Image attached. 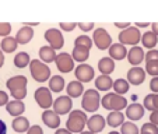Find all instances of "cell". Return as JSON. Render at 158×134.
I'll return each mask as SVG.
<instances>
[{
  "label": "cell",
  "instance_id": "cell-1",
  "mask_svg": "<svg viewBox=\"0 0 158 134\" xmlns=\"http://www.w3.org/2000/svg\"><path fill=\"white\" fill-rule=\"evenodd\" d=\"M27 84L28 80L25 75H14V77H10L7 80L6 85L13 98L23 101L27 96Z\"/></svg>",
  "mask_w": 158,
  "mask_h": 134
},
{
  "label": "cell",
  "instance_id": "cell-2",
  "mask_svg": "<svg viewBox=\"0 0 158 134\" xmlns=\"http://www.w3.org/2000/svg\"><path fill=\"white\" fill-rule=\"evenodd\" d=\"M87 122H88V117H87L85 112L83 110H72L67 117V122H66V128L70 130L73 134L74 133H81L84 131V127H87Z\"/></svg>",
  "mask_w": 158,
  "mask_h": 134
},
{
  "label": "cell",
  "instance_id": "cell-3",
  "mask_svg": "<svg viewBox=\"0 0 158 134\" xmlns=\"http://www.w3.org/2000/svg\"><path fill=\"white\" fill-rule=\"evenodd\" d=\"M101 105L106 110H123L127 108V99L116 92H109L101 99Z\"/></svg>",
  "mask_w": 158,
  "mask_h": 134
},
{
  "label": "cell",
  "instance_id": "cell-4",
  "mask_svg": "<svg viewBox=\"0 0 158 134\" xmlns=\"http://www.w3.org/2000/svg\"><path fill=\"white\" fill-rule=\"evenodd\" d=\"M30 73L32 75V78L38 83H45L46 80L51 78V69L48 67L46 63H44L42 60H31L30 63Z\"/></svg>",
  "mask_w": 158,
  "mask_h": 134
},
{
  "label": "cell",
  "instance_id": "cell-5",
  "mask_svg": "<svg viewBox=\"0 0 158 134\" xmlns=\"http://www.w3.org/2000/svg\"><path fill=\"white\" fill-rule=\"evenodd\" d=\"M101 105V96H99L98 89H87L83 94V101L81 106L85 112H97Z\"/></svg>",
  "mask_w": 158,
  "mask_h": 134
},
{
  "label": "cell",
  "instance_id": "cell-6",
  "mask_svg": "<svg viewBox=\"0 0 158 134\" xmlns=\"http://www.w3.org/2000/svg\"><path fill=\"white\" fill-rule=\"evenodd\" d=\"M141 35L143 34L140 32V30L137 27H131L130 25L126 30H122V32L119 34V41L123 45H133V46H136L141 41Z\"/></svg>",
  "mask_w": 158,
  "mask_h": 134
},
{
  "label": "cell",
  "instance_id": "cell-7",
  "mask_svg": "<svg viewBox=\"0 0 158 134\" xmlns=\"http://www.w3.org/2000/svg\"><path fill=\"white\" fill-rule=\"evenodd\" d=\"M35 101L38 104L39 108H42L44 110L49 109L51 106H53V99H52V91L46 87H39L35 89Z\"/></svg>",
  "mask_w": 158,
  "mask_h": 134
},
{
  "label": "cell",
  "instance_id": "cell-8",
  "mask_svg": "<svg viewBox=\"0 0 158 134\" xmlns=\"http://www.w3.org/2000/svg\"><path fill=\"white\" fill-rule=\"evenodd\" d=\"M93 42L99 51H105L109 49L112 45V36L108 34L105 28H97L93 34Z\"/></svg>",
  "mask_w": 158,
  "mask_h": 134
},
{
  "label": "cell",
  "instance_id": "cell-9",
  "mask_svg": "<svg viewBox=\"0 0 158 134\" xmlns=\"http://www.w3.org/2000/svg\"><path fill=\"white\" fill-rule=\"evenodd\" d=\"M45 39L49 43V46L57 51V49H62L64 46V38H63V34L60 30L57 28H49L46 32H45Z\"/></svg>",
  "mask_w": 158,
  "mask_h": 134
},
{
  "label": "cell",
  "instance_id": "cell-10",
  "mask_svg": "<svg viewBox=\"0 0 158 134\" xmlns=\"http://www.w3.org/2000/svg\"><path fill=\"white\" fill-rule=\"evenodd\" d=\"M56 66L57 70L60 73H70L76 69L74 67V59L72 55H69L67 52H62V53L56 55Z\"/></svg>",
  "mask_w": 158,
  "mask_h": 134
},
{
  "label": "cell",
  "instance_id": "cell-11",
  "mask_svg": "<svg viewBox=\"0 0 158 134\" xmlns=\"http://www.w3.org/2000/svg\"><path fill=\"white\" fill-rule=\"evenodd\" d=\"M74 75L81 83H89L94 78V75H95V71H94V69L89 64L81 63V64H78L74 69Z\"/></svg>",
  "mask_w": 158,
  "mask_h": 134
},
{
  "label": "cell",
  "instance_id": "cell-12",
  "mask_svg": "<svg viewBox=\"0 0 158 134\" xmlns=\"http://www.w3.org/2000/svg\"><path fill=\"white\" fill-rule=\"evenodd\" d=\"M73 101L69 95H62L59 98H56V101H53V110L59 115H67L72 112Z\"/></svg>",
  "mask_w": 158,
  "mask_h": 134
},
{
  "label": "cell",
  "instance_id": "cell-13",
  "mask_svg": "<svg viewBox=\"0 0 158 134\" xmlns=\"http://www.w3.org/2000/svg\"><path fill=\"white\" fill-rule=\"evenodd\" d=\"M127 81L131 84V85H140V84L144 83L146 80V70L141 69V67H131L127 71Z\"/></svg>",
  "mask_w": 158,
  "mask_h": 134
},
{
  "label": "cell",
  "instance_id": "cell-14",
  "mask_svg": "<svg viewBox=\"0 0 158 134\" xmlns=\"http://www.w3.org/2000/svg\"><path fill=\"white\" fill-rule=\"evenodd\" d=\"M105 126H106V120L104 119V116H101V115H93V116L88 119V122H87V127H88L89 131H93V133H101L102 130L105 128Z\"/></svg>",
  "mask_w": 158,
  "mask_h": 134
},
{
  "label": "cell",
  "instance_id": "cell-15",
  "mask_svg": "<svg viewBox=\"0 0 158 134\" xmlns=\"http://www.w3.org/2000/svg\"><path fill=\"white\" fill-rule=\"evenodd\" d=\"M42 122L48 126L49 128H59L60 116H59V113L55 112V110L46 109L45 112H42Z\"/></svg>",
  "mask_w": 158,
  "mask_h": 134
},
{
  "label": "cell",
  "instance_id": "cell-16",
  "mask_svg": "<svg viewBox=\"0 0 158 134\" xmlns=\"http://www.w3.org/2000/svg\"><path fill=\"white\" fill-rule=\"evenodd\" d=\"M144 105H140L137 102H134L131 105H127L126 108V116L131 120V122H137L144 116Z\"/></svg>",
  "mask_w": 158,
  "mask_h": 134
},
{
  "label": "cell",
  "instance_id": "cell-17",
  "mask_svg": "<svg viewBox=\"0 0 158 134\" xmlns=\"http://www.w3.org/2000/svg\"><path fill=\"white\" fill-rule=\"evenodd\" d=\"M144 59H146V55L141 46H133L127 52V60L131 66H139Z\"/></svg>",
  "mask_w": 158,
  "mask_h": 134
},
{
  "label": "cell",
  "instance_id": "cell-18",
  "mask_svg": "<svg viewBox=\"0 0 158 134\" xmlns=\"http://www.w3.org/2000/svg\"><path fill=\"white\" fill-rule=\"evenodd\" d=\"M127 49L123 43H112L109 48V56L114 60H123L125 57H127Z\"/></svg>",
  "mask_w": 158,
  "mask_h": 134
},
{
  "label": "cell",
  "instance_id": "cell-19",
  "mask_svg": "<svg viewBox=\"0 0 158 134\" xmlns=\"http://www.w3.org/2000/svg\"><path fill=\"white\" fill-rule=\"evenodd\" d=\"M6 110L9 112V115L17 117V116H21V115L24 113L25 105H24V102H23V101H18V99L9 101V104L6 105Z\"/></svg>",
  "mask_w": 158,
  "mask_h": 134
},
{
  "label": "cell",
  "instance_id": "cell-20",
  "mask_svg": "<svg viewBox=\"0 0 158 134\" xmlns=\"http://www.w3.org/2000/svg\"><path fill=\"white\" fill-rule=\"evenodd\" d=\"M66 91H67V95H69L70 98H78V96H81L84 94L83 83H81V81H78V80L70 81V83L67 84Z\"/></svg>",
  "mask_w": 158,
  "mask_h": 134
},
{
  "label": "cell",
  "instance_id": "cell-21",
  "mask_svg": "<svg viewBox=\"0 0 158 134\" xmlns=\"http://www.w3.org/2000/svg\"><path fill=\"white\" fill-rule=\"evenodd\" d=\"M32 36H34V30L31 27H28V25H24L23 28L18 30L17 35H15V39H17L18 45H25L32 39Z\"/></svg>",
  "mask_w": 158,
  "mask_h": 134
},
{
  "label": "cell",
  "instance_id": "cell-22",
  "mask_svg": "<svg viewBox=\"0 0 158 134\" xmlns=\"http://www.w3.org/2000/svg\"><path fill=\"white\" fill-rule=\"evenodd\" d=\"M98 69H99V71H101V74L109 75L110 73H114V70H115V62H114V59H112L110 56L102 57V59L98 62Z\"/></svg>",
  "mask_w": 158,
  "mask_h": 134
},
{
  "label": "cell",
  "instance_id": "cell-23",
  "mask_svg": "<svg viewBox=\"0 0 158 134\" xmlns=\"http://www.w3.org/2000/svg\"><path fill=\"white\" fill-rule=\"evenodd\" d=\"M125 123V116L120 110H112L106 117V124H109L110 127H119Z\"/></svg>",
  "mask_w": 158,
  "mask_h": 134
},
{
  "label": "cell",
  "instance_id": "cell-24",
  "mask_svg": "<svg viewBox=\"0 0 158 134\" xmlns=\"http://www.w3.org/2000/svg\"><path fill=\"white\" fill-rule=\"evenodd\" d=\"M141 43L147 49H154L158 43V35L154 31H147L146 34L141 35Z\"/></svg>",
  "mask_w": 158,
  "mask_h": 134
},
{
  "label": "cell",
  "instance_id": "cell-25",
  "mask_svg": "<svg viewBox=\"0 0 158 134\" xmlns=\"http://www.w3.org/2000/svg\"><path fill=\"white\" fill-rule=\"evenodd\" d=\"M30 122H28L27 117L24 116H17L13 120V130L15 133H27L30 130Z\"/></svg>",
  "mask_w": 158,
  "mask_h": 134
},
{
  "label": "cell",
  "instance_id": "cell-26",
  "mask_svg": "<svg viewBox=\"0 0 158 134\" xmlns=\"http://www.w3.org/2000/svg\"><path fill=\"white\" fill-rule=\"evenodd\" d=\"M95 87L98 91H109L114 87V81L109 75L101 74L98 78H95Z\"/></svg>",
  "mask_w": 158,
  "mask_h": 134
},
{
  "label": "cell",
  "instance_id": "cell-27",
  "mask_svg": "<svg viewBox=\"0 0 158 134\" xmlns=\"http://www.w3.org/2000/svg\"><path fill=\"white\" fill-rule=\"evenodd\" d=\"M72 56H73V59H74V62L84 63L89 56V49L84 48V46H77V45H74V49H73V52H72Z\"/></svg>",
  "mask_w": 158,
  "mask_h": 134
},
{
  "label": "cell",
  "instance_id": "cell-28",
  "mask_svg": "<svg viewBox=\"0 0 158 134\" xmlns=\"http://www.w3.org/2000/svg\"><path fill=\"white\" fill-rule=\"evenodd\" d=\"M39 57L44 63H52L56 60V53L52 46H42L39 49Z\"/></svg>",
  "mask_w": 158,
  "mask_h": 134
},
{
  "label": "cell",
  "instance_id": "cell-29",
  "mask_svg": "<svg viewBox=\"0 0 158 134\" xmlns=\"http://www.w3.org/2000/svg\"><path fill=\"white\" fill-rule=\"evenodd\" d=\"M17 46H18V42H17V39L13 38V36H4L2 43H0V49L3 52H6V53L14 52L15 49H17Z\"/></svg>",
  "mask_w": 158,
  "mask_h": 134
},
{
  "label": "cell",
  "instance_id": "cell-30",
  "mask_svg": "<svg viewBox=\"0 0 158 134\" xmlns=\"http://www.w3.org/2000/svg\"><path fill=\"white\" fill-rule=\"evenodd\" d=\"M49 89L52 92H60L64 89V78L62 75H53L49 78Z\"/></svg>",
  "mask_w": 158,
  "mask_h": 134
},
{
  "label": "cell",
  "instance_id": "cell-31",
  "mask_svg": "<svg viewBox=\"0 0 158 134\" xmlns=\"http://www.w3.org/2000/svg\"><path fill=\"white\" fill-rule=\"evenodd\" d=\"M30 63H31V59L27 52H18L14 56V66L17 69H24V67L30 66Z\"/></svg>",
  "mask_w": 158,
  "mask_h": 134
},
{
  "label": "cell",
  "instance_id": "cell-32",
  "mask_svg": "<svg viewBox=\"0 0 158 134\" xmlns=\"http://www.w3.org/2000/svg\"><path fill=\"white\" fill-rule=\"evenodd\" d=\"M144 108L150 112H154V110H158V94H148L144 98Z\"/></svg>",
  "mask_w": 158,
  "mask_h": 134
},
{
  "label": "cell",
  "instance_id": "cell-33",
  "mask_svg": "<svg viewBox=\"0 0 158 134\" xmlns=\"http://www.w3.org/2000/svg\"><path fill=\"white\" fill-rule=\"evenodd\" d=\"M114 91L119 95H123V94L129 92V89H130V83L127 80H123V78H118L116 81H114Z\"/></svg>",
  "mask_w": 158,
  "mask_h": 134
},
{
  "label": "cell",
  "instance_id": "cell-34",
  "mask_svg": "<svg viewBox=\"0 0 158 134\" xmlns=\"http://www.w3.org/2000/svg\"><path fill=\"white\" fill-rule=\"evenodd\" d=\"M120 134H140V130L133 122H125L120 126Z\"/></svg>",
  "mask_w": 158,
  "mask_h": 134
},
{
  "label": "cell",
  "instance_id": "cell-35",
  "mask_svg": "<svg viewBox=\"0 0 158 134\" xmlns=\"http://www.w3.org/2000/svg\"><path fill=\"white\" fill-rule=\"evenodd\" d=\"M146 71L152 77H158V60H150L146 62Z\"/></svg>",
  "mask_w": 158,
  "mask_h": 134
},
{
  "label": "cell",
  "instance_id": "cell-36",
  "mask_svg": "<svg viewBox=\"0 0 158 134\" xmlns=\"http://www.w3.org/2000/svg\"><path fill=\"white\" fill-rule=\"evenodd\" d=\"M93 43H94L93 39L87 35H80L78 38H76V41H74V45H77V46H84V48H88V49H91Z\"/></svg>",
  "mask_w": 158,
  "mask_h": 134
},
{
  "label": "cell",
  "instance_id": "cell-37",
  "mask_svg": "<svg viewBox=\"0 0 158 134\" xmlns=\"http://www.w3.org/2000/svg\"><path fill=\"white\" fill-rule=\"evenodd\" d=\"M140 134H158V126L154 123H144L140 128Z\"/></svg>",
  "mask_w": 158,
  "mask_h": 134
},
{
  "label": "cell",
  "instance_id": "cell-38",
  "mask_svg": "<svg viewBox=\"0 0 158 134\" xmlns=\"http://www.w3.org/2000/svg\"><path fill=\"white\" fill-rule=\"evenodd\" d=\"M11 32V24L9 22H0V36H9V34Z\"/></svg>",
  "mask_w": 158,
  "mask_h": 134
},
{
  "label": "cell",
  "instance_id": "cell-39",
  "mask_svg": "<svg viewBox=\"0 0 158 134\" xmlns=\"http://www.w3.org/2000/svg\"><path fill=\"white\" fill-rule=\"evenodd\" d=\"M59 27H60V30L70 32V31H73L76 27H77V22H60Z\"/></svg>",
  "mask_w": 158,
  "mask_h": 134
},
{
  "label": "cell",
  "instance_id": "cell-40",
  "mask_svg": "<svg viewBox=\"0 0 158 134\" xmlns=\"http://www.w3.org/2000/svg\"><path fill=\"white\" fill-rule=\"evenodd\" d=\"M150 60H158V51L157 49H150L146 53V62H150Z\"/></svg>",
  "mask_w": 158,
  "mask_h": 134
},
{
  "label": "cell",
  "instance_id": "cell-41",
  "mask_svg": "<svg viewBox=\"0 0 158 134\" xmlns=\"http://www.w3.org/2000/svg\"><path fill=\"white\" fill-rule=\"evenodd\" d=\"M77 27L80 28L83 32H87V31L94 28V22H77Z\"/></svg>",
  "mask_w": 158,
  "mask_h": 134
},
{
  "label": "cell",
  "instance_id": "cell-42",
  "mask_svg": "<svg viewBox=\"0 0 158 134\" xmlns=\"http://www.w3.org/2000/svg\"><path fill=\"white\" fill-rule=\"evenodd\" d=\"M150 89L154 94H158V77H152L150 81Z\"/></svg>",
  "mask_w": 158,
  "mask_h": 134
},
{
  "label": "cell",
  "instance_id": "cell-43",
  "mask_svg": "<svg viewBox=\"0 0 158 134\" xmlns=\"http://www.w3.org/2000/svg\"><path fill=\"white\" fill-rule=\"evenodd\" d=\"M27 134H44V131H42V127H41V126L35 124V126H31L30 130L27 131Z\"/></svg>",
  "mask_w": 158,
  "mask_h": 134
},
{
  "label": "cell",
  "instance_id": "cell-44",
  "mask_svg": "<svg viewBox=\"0 0 158 134\" xmlns=\"http://www.w3.org/2000/svg\"><path fill=\"white\" fill-rule=\"evenodd\" d=\"M9 104V95L4 91H0V106H6Z\"/></svg>",
  "mask_w": 158,
  "mask_h": 134
},
{
  "label": "cell",
  "instance_id": "cell-45",
  "mask_svg": "<svg viewBox=\"0 0 158 134\" xmlns=\"http://www.w3.org/2000/svg\"><path fill=\"white\" fill-rule=\"evenodd\" d=\"M150 122L158 126V110H154V112H151V115H150Z\"/></svg>",
  "mask_w": 158,
  "mask_h": 134
},
{
  "label": "cell",
  "instance_id": "cell-46",
  "mask_svg": "<svg viewBox=\"0 0 158 134\" xmlns=\"http://www.w3.org/2000/svg\"><path fill=\"white\" fill-rule=\"evenodd\" d=\"M115 27L122 28V30H126V28L130 27V22H115Z\"/></svg>",
  "mask_w": 158,
  "mask_h": 134
},
{
  "label": "cell",
  "instance_id": "cell-47",
  "mask_svg": "<svg viewBox=\"0 0 158 134\" xmlns=\"http://www.w3.org/2000/svg\"><path fill=\"white\" fill-rule=\"evenodd\" d=\"M7 133V126L3 120L0 119V134H6Z\"/></svg>",
  "mask_w": 158,
  "mask_h": 134
},
{
  "label": "cell",
  "instance_id": "cell-48",
  "mask_svg": "<svg viewBox=\"0 0 158 134\" xmlns=\"http://www.w3.org/2000/svg\"><path fill=\"white\" fill-rule=\"evenodd\" d=\"M55 134H73V133L70 130H67V128H56Z\"/></svg>",
  "mask_w": 158,
  "mask_h": 134
},
{
  "label": "cell",
  "instance_id": "cell-49",
  "mask_svg": "<svg viewBox=\"0 0 158 134\" xmlns=\"http://www.w3.org/2000/svg\"><path fill=\"white\" fill-rule=\"evenodd\" d=\"M134 25L137 28H143V27H148V25H151L150 22H134Z\"/></svg>",
  "mask_w": 158,
  "mask_h": 134
},
{
  "label": "cell",
  "instance_id": "cell-50",
  "mask_svg": "<svg viewBox=\"0 0 158 134\" xmlns=\"http://www.w3.org/2000/svg\"><path fill=\"white\" fill-rule=\"evenodd\" d=\"M4 64V55H3V51L0 49V67H3Z\"/></svg>",
  "mask_w": 158,
  "mask_h": 134
},
{
  "label": "cell",
  "instance_id": "cell-51",
  "mask_svg": "<svg viewBox=\"0 0 158 134\" xmlns=\"http://www.w3.org/2000/svg\"><path fill=\"white\" fill-rule=\"evenodd\" d=\"M151 28H152V31H154V32L158 35V22H152V24H151Z\"/></svg>",
  "mask_w": 158,
  "mask_h": 134
},
{
  "label": "cell",
  "instance_id": "cell-52",
  "mask_svg": "<svg viewBox=\"0 0 158 134\" xmlns=\"http://www.w3.org/2000/svg\"><path fill=\"white\" fill-rule=\"evenodd\" d=\"M80 134H95V133H93V131H89V130H87V131H81Z\"/></svg>",
  "mask_w": 158,
  "mask_h": 134
},
{
  "label": "cell",
  "instance_id": "cell-53",
  "mask_svg": "<svg viewBox=\"0 0 158 134\" xmlns=\"http://www.w3.org/2000/svg\"><path fill=\"white\" fill-rule=\"evenodd\" d=\"M108 134H120V133H118V131H110V133H108Z\"/></svg>",
  "mask_w": 158,
  "mask_h": 134
}]
</instances>
